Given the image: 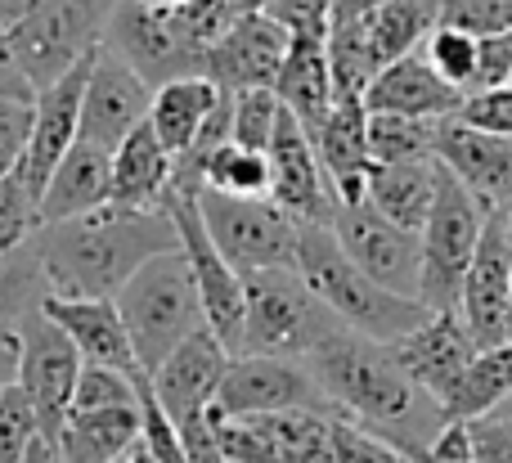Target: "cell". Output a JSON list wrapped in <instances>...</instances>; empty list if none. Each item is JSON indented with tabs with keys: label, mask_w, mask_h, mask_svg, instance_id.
<instances>
[{
	"label": "cell",
	"mask_w": 512,
	"mask_h": 463,
	"mask_svg": "<svg viewBox=\"0 0 512 463\" xmlns=\"http://www.w3.org/2000/svg\"><path fill=\"white\" fill-rule=\"evenodd\" d=\"M108 171H113V149L77 135L41 189V225L68 221V216L108 203Z\"/></svg>",
	"instance_id": "obj_25"
},
{
	"label": "cell",
	"mask_w": 512,
	"mask_h": 463,
	"mask_svg": "<svg viewBox=\"0 0 512 463\" xmlns=\"http://www.w3.org/2000/svg\"><path fill=\"white\" fill-rule=\"evenodd\" d=\"M158 207H167V216L176 221L180 252L189 257L194 279H198V293H203L207 329H212L234 356V351H239V338H243V306H248L243 275L225 261V252L216 248L212 230H207L203 212H198V189L194 185H176V180H171Z\"/></svg>",
	"instance_id": "obj_9"
},
{
	"label": "cell",
	"mask_w": 512,
	"mask_h": 463,
	"mask_svg": "<svg viewBox=\"0 0 512 463\" xmlns=\"http://www.w3.org/2000/svg\"><path fill=\"white\" fill-rule=\"evenodd\" d=\"M95 50L81 54L63 77H54L50 86H41L32 99V140H27V153H23V162H18V180L36 194V203H41V189H45V180H50L54 162L72 149V140H77L81 95H86V77H90V63H95Z\"/></svg>",
	"instance_id": "obj_17"
},
{
	"label": "cell",
	"mask_w": 512,
	"mask_h": 463,
	"mask_svg": "<svg viewBox=\"0 0 512 463\" xmlns=\"http://www.w3.org/2000/svg\"><path fill=\"white\" fill-rule=\"evenodd\" d=\"M243 338L239 351H261V356H283V360H310L351 333L324 302L319 293L301 279L297 266H274V270H252L243 275ZM234 351V356H239Z\"/></svg>",
	"instance_id": "obj_4"
},
{
	"label": "cell",
	"mask_w": 512,
	"mask_h": 463,
	"mask_svg": "<svg viewBox=\"0 0 512 463\" xmlns=\"http://www.w3.org/2000/svg\"><path fill=\"white\" fill-rule=\"evenodd\" d=\"M468 428H472V459L512 463V419L508 414H481Z\"/></svg>",
	"instance_id": "obj_45"
},
{
	"label": "cell",
	"mask_w": 512,
	"mask_h": 463,
	"mask_svg": "<svg viewBox=\"0 0 512 463\" xmlns=\"http://www.w3.org/2000/svg\"><path fill=\"white\" fill-rule=\"evenodd\" d=\"M400 455H405V450H400ZM414 463H445V459H427V455H409ZM463 463H481V459H463Z\"/></svg>",
	"instance_id": "obj_51"
},
{
	"label": "cell",
	"mask_w": 512,
	"mask_h": 463,
	"mask_svg": "<svg viewBox=\"0 0 512 463\" xmlns=\"http://www.w3.org/2000/svg\"><path fill=\"white\" fill-rule=\"evenodd\" d=\"M18 378V329H0V392Z\"/></svg>",
	"instance_id": "obj_48"
},
{
	"label": "cell",
	"mask_w": 512,
	"mask_h": 463,
	"mask_svg": "<svg viewBox=\"0 0 512 463\" xmlns=\"http://www.w3.org/2000/svg\"><path fill=\"white\" fill-rule=\"evenodd\" d=\"M436 23L459 27L468 36L512 32V0H441Z\"/></svg>",
	"instance_id": "obj_41"
},
{
	"label": "cell",
	"mask_w": 512,
	"mask_h": 463,
	"mask_svg": "<svg viewBox=\"0 0 512 463\" xmlns=\"http://www.w3.org/2000/svg\"><path fill=\"white\" fill-rule=\"evenodd\" d=\"M140 374V369H135ZM135 374H122L113 365H81L77 387H72L68 414H86V410H113V405H135Z\"/></svg>",
	"instance_id": "obj_37"
},
{
	"label": "cell",
	"mask_w": 512,
	"mask_h": 463,
	"mask_svg": "<svg viewBox=\"0 0 512 463\" xmlns=\"http://www.w3.org/2000/svg\"><path fill=\"white\" fill-rule=\"evenodd\" d=\"M279 95L274 86H252V90H234V126H230V140L243 144V149L265 153L270 149V135L279 126Z\"/></svg>",
	"instance_id": "obj_35"
},
{
	"label": "cell",
	"mask_w": 512,
	"mask_h": 463,
	"mask_svg": "<svg viewBox=\"0 0 512 463\" xmlns=\"http://www.w3.org/2000/svg\"><path fill=\"white\" fill-rule=\"evenodd\" d=\"M225 5H256V0H225Z\"/></svg>",
	"instance_id": "obj_53"
},
{
	"label": "cell",
	"mask_w": 512,
	"mask_h": 463,
	"mask_svg": "<svg viewBox=\"0 0 512 463\" xmlns=\"http://www.w3.org/2000/svg\"><path fill=\"white\" fill-rule=\"evenodd\" d=\"M117 311L126 320V333L135 342L140 369H158L194 329H203V293H198L194 266L180 248L149 257L122 288H117Z\"/></svg>",
	"instance_id": "obj_5"
},
{
	"label": "cell",
	"mask_w": 512,
	"mask_h": 463,
	"mask_svg": "<svg viewBox=\"0 0 512 463\" xmlns=\"http://www.w3.org/2000/svg\"><path fill=\"white\" fill-rule=\"evenodd\" d=\"M203 185L221 189V194H239V198H265L270 194V158L230 140L212 153V162L203 171Z\"/></svg>",
	"instance_id": "obj_34"
},
{
	"label": "cell",
	"mask_w": 512,
	"mask_h": 463,
	"mask_svg": "<svg viewBox=\"0 0 512 463\" xmlns=\"http://www.w3.org/2000/svg\"><path fill=\"white\" fill-rule=\"evenodd\" d=\"M265 158H270V198L283 212H292L297 221H310V225H333L342 198H337L324 162H319L310 131L288 108L279 113V126L270 135Z\"/></svg>",
	"instance_id": "obj_14"
},
{
	"label": "cell",
	"mask_w": 512,
	"mask_h": 463,
	"mask_svg": "<svg viewBox=\"0 0 512 463\" xmlns=\"http://www.w3.org/2000/svg\"><path fill=\"white\" fill-rule=\"evenodd\" d=\"M0 95H18V99H32V95H36V90L27 86V77H23V72H18L14 54H9L5 32H0Z\"/></svg>",
	"instance_id": "obj_46"
},
{
	"label": "cell",
	"mask_w": 512,
	"mask_h": 463,
	"mask_svg": "<svg viewBox=\"0 0 512 463\" xmlns=\"http://www.w3.org/2000/svg\"><path fill=\"white\" fill-rule=\"evenodd\" d=\"M333 419V455L337 463H409V455H400L387 437L369 432L364 423L346 419V414H328Z\"/></svg>",
	"instance_id": "obj_40"
},
{
	"label": "cell",
	"mask_w": 512,
	"mask_h": 463,
	"mask_svg": "<svg viewBox=\"0 0 512 463\" xmlns=\"http://www.w3.org/2000/svg\"><path fill=\"white\" fill-rule=\"evenodd\" d=\"M432 153L454 180L472 189L486 207L512 203V135L481 131L468 117H436Z\"/></svg>",
	"instance_id": "obj_19"
},
{
	"label": "cell",
	"mask_w": 512,
	"mask_h": 463,
	"mask_svg": "<svg viewBox=\"0 0 512 463\" xmlns=\"http://www.w3.org/2000/svg\"><path fill=\"white\" fill-rule=\"evenodd\" d=\"M409 463H414V459H409Z\"/></svg>",
	"instance_id": "obj_54"
},
{
	"label": "cell",
	"mask_w": 512,
	"mask_h": 463,
	"mask_svg": "<svg viewBox=\"0 0 512 463\" xmlns=\"http://www.w3.org/2000/svg\"><path fill=\"white\" fill-rule=\"evenodd\" d=\"M198 189V212H203L207 230H212L216 248L225 252L239 275L252 270H274V266H297V230L301 221L283 212L270 194L265 198H239L221 194V189Z\"/></svg>",
	"instance_id": "obj_7"
},
{
	"label": "cell",
	"mask_w": 512,
	"mask_h": 463,
	"mask_svg": "<svg viewBox=\"0 0 512 463\" xmlns=\"http://www.w3.org/2000/svg\"><path fill=\"white\" fill-rule=\"evenodd\" d=\"M122 463H126V459H122Z\"/></svg>",
	"instance_id": "obj_55"
},
{
	"label": "cell",
	"mask_w": 512,
	"mask_h": 463,
	"mask_svg": "<svg viewBox=\"0 0 512 463\" xmlns=\"http://www.w3.org/2000/svg\"><path fill=\"white\" fill-rule=\"evenodd\" d=\"M81 365L86 360H81L77 342L45 311H32L18 324V378L14 383L27 392V401H32L45 432H59L63 419H68V401H72Z\"/></svg>",
	"instance_id": "obj_13"
},
{
	"label": "cell",
	"mask_w": 512,
	"mask_h": 463,
	"mask_svg": "<svg viewBox=\"0 0 512 463\" xmlns=\"http://www.w3.org/2000/svg\"><path fill=\"white\" fill-rule=\"evenodd\" d=\"M113 5L117 0H41L36 9H27L14 23L0 27L27 86L32 90L50 86L81 54L104 45Z\"/></svg>",
	"instance_id": "obj_6"
},
{
	"label": "cell",
	"mask_w": 512,
	"mask_h": 463,
	"mask_svg": "<svg viewBox=\"0 0 512 463\" xmlns=\"http://www.w3.org/2000/svg\"><path fill=\"white\" fill-rule=\"evenodd\" d=\"M512 392V338L477 347L472 365L463 369V378L454 383L450 401L441 405L445 419H481V414H495L504 405V396Z\"/></svg>",
	"instance_id": "obj_30"
},
{
	"label": "cell",
	"mask_w": 512,
	"mask_h": 463,
	"mask_svg": "<svg viewBox=\"0 0 512 463\" xmlns=\"http://www.w3.org/2000/svg\"><path fill=\"white\" fill-rule=\"evenodd\" d=\"M387 351L432 401L445 405L454 383L463 378V369L477 356V338H472L459 306H441V311H432L423 324H414V329L400 333L396 342H387Z\"/></svg>",
	"instance_id": "obj_16"
},
{
	"label": "cell",
	"mask_w": 512,
	"mask_h": 463,
	"mask_svg": "<svg viewBox=\"0 0 512 463\" xmlns=\"http://www.w3.org/2000/svg\"><path fill=\"white\" fill-rule=\"evenodd\" d=\"M225 86H216L203 72H185V77H171L162 86H153V104H149V126L158 131V140L167 144L171 153H185L189 144L198 140L207 113L221 104Z\"/></svg>",
	"instance_id": "obj_28"
},
{
	"label": "cell",
	"mask_w": 512,
	"mask_h": 463,
	"mask_svg": "<svg viewBox=\"0 0 512 463\" xmlns=\"http://www.w3.org/2000/svg\"><path fill=\"white\" fill-rule=\"evenodd\" d=\"M274 95L279 104L306 126L310 135L333 108V72H328V36H288V54L274 77Z\"/></svg>",
	"instance_id": "obj_26"
},
{
	"label": "cell",
	"mask_w": 512,
	"mask_h": 463,
	"mask_svg": "<svg viewBox=\"0 0 512 463\" xmlns=\"http://www.w3.org/2000/svg\"><path fill=\"white\" fill-rule=\"evenodd\" d=\"M23 463H63V446H59V432H36L32 446H27Z\"/></svg>",
	"instance_id": "obj_47"
},
{
	"label": "cell",
	"mask_w": 512,
	"mask_h": 463,
	"mask_svg": "<svg viewBox=\"0 0 512 463\" xmlns=\"http://www.w3.org/2000/svg\"><path fill=\"white\" fill-rule=\"evenodd\" d=\"M459 117H468V122L481 126V131L512 135V81H508V86H495V90H477V95H463Z\"/></svg>",
	"instance_id": "obj_44"
},
{
	"label": "cell",
	"mask_w": 512,
	"mask_h": 463,
	"mask_svg": "<svg viewBox=\"0 0 512 463\" xmlns=\"http://www.w3.org/2000/svg\"><path fill=\"white\" fill-rule=\"evenodd\" d=\"M149 104H153V86L104 41L95 50V63H90L77 135L104 144V149H117V140L149 117Z\"/></svg>",
	"instance_id": "obj_18"
},
{
	"label": "cell",
	"mask_w": 512,
	"mask_h": 463,
	"mask_svg": "<svg viewBox=\"0 0 512 463\" xmlns=\"http://www.w3.org/2000/svg\"><path fill=\"white\" fill-rule=\"evenodd\" d=\"M463 90H454L436 68L427 63L423 45L400 54L396 63L378 68V77L364 90V108L369 113H400V117H450L459 113Z\"/></svg>",
	"instance_id": "obj_23"
},
{
	"label": "cell",
	"mask_w": 512,
	"mask_h": 463,
	"mask_svg": "<svg viewBox=\"0 0 512 463\" xmlns=\"http://www.w3.org/2000/svg\"><path fill=\"white\" fill-rule=\"evenodd\" d=\"M495 414H508V419H512V392L504 396V405H499V410H495Z\"/></svg>",
	"instance_id": "obj_52"
},
{
	"label": "cell",
	"mask_w": 512,
	"mask_h": 463,
	"mask_svg": "<svg viewBox=\"0 0 512 463\" xmlns=\"http://www.w3.org/2000/svg\"><path fill=\"white\" fill-rule=\"evenodd\" d=\"M274 410H324L315 374L306 360L261 356V351H239L230 356L216 387L212 414L216 419H248V414H274Z\"/></svg>",
	"instance_id": "obj_10"
},
{
	"label": "cell",
	"mask_w": 512,
	"mask_h": 463,
	"mask_svg": "<svg viewBox=\"0 0 512 463\" xmlns=\"http://www.w3.org/2000/svg\"><path fill=\"white\" fill-rule=\"evenodd\" d=\"M176 176V153L158 140V131L144 117L135 131H126L113 149V171H108V203L122 207H158Z\"/></svg>",
	"instance_id": "obj_24"
},
{
	"label": "cell",
	"mask_w": 512,
	"mask_h": 463,
	"mask_svg": "<svg viewBox=\"0 0 512 463\" xmlns=\"http://www.w3.org/2000/svg\"><path fill=\"white\" fill-rule=\"evenodd\" d=\"M297 270L319 293V302H324L346 329L364 333V338H373V342H396L400 333H409L414 324H423L427 315H432V306H427L423 297L391 293L378 279L364 275V270L346 257L342 243H337L333 225L301 221Z\"/></svg>",
	"instance_id": "obj_3"
},
{
	"label": "cell",
	"mask_w": 512,
	"mask_h": 463,
	"mask_svg": "<svg viewBox=\"0 0 512 463\" xmlns=\"http://www.w3.org/2000/svg\"><path fill=\"white\" fill-rule=\"evenodd\" d=\"M140 441V405L68 414L59 428L63 463H122Z\"/></svg>",
	"instance_id": "obj_29"
},
{
	"label": "cell",
	"mask_w": 512,
	"mask_h": 463,
	"mask_svg": "<svg viewBox=\"0 0 512 463\" xmlns=\"http://www.w3.org/2000/svg\"><path fill=\"white\" fill-rule=\"evenodd\" d=\"M432 131H436V117L369 113V158L373 162L436 158V153H432Z\"/></svg>",
	"instance_id": "obj_33"
},
{
	"label": "cell",
	"mask_w": 512,
	"mask_h": 463,
	"mask_svg": "<svg viewBox=\"0 0 512 463\" xmlns=\"http://www.w3.org/2000/svg\"><path fill=\"white\" fill-rule=\"evenodd\" d=\"M436 14H441V0H382V5L364 9V36H369L373 63L387 68L400 54L418 50L427 41V32L436 27Z\"/></svg>",
	"instance_id": "obj_31"
},
{
	"label": "cell",
	"mask_w": 512,
	"mask_h": 463,
	"mask_svg": "<svg viewBox=\"0 0 512 463\" xmlns=\"http://www.w3.org/2000/svg\"><path fill=\"white\" fill-rule=\"evenodd\" d=\"M45 297H50V279H45L36 239H27L23 248L0 257V329H18L32 311H41Z\"/></svg>",
	"instance_id": "obj_32"
},
{
	"label": "cell",
	"mask_w": 512,
	"mask_h": 463,
	"mask_svg": "<svg viewBox=\"0 0 512 463\" xmlns=\"http://www.w3.org/2000/svg\"><path fill=\"white\" fill-rule=\"evenodd\" d=\"M36 432H41V419H36L32 401L18 383H9L0 392V463H23Z\"/></svg>",
	"instance_id": "obj_39"
},
{
	"label": "cell",
	"mask_w": 512,
	"mask_h": 463,
	"mask_svg": "<svg viewBox=\"0 0 512 463\" xmlns=\"http://www.w3.org/2000/svg\"><path fill=\"white\" fill-rule=\"evenodd\" d=\"M373 5H382V0H337L333 14H364V9H373Z\"/></svg>",
	"instance_id": "obj_49"
},
{
	"label": "cell",
	"mask_w": 512,
	"mask_h": 463,
	"mask_svg": "<svg viewBox=\"0 0 512 463\" xmlns=\"http://www.w3.org/2000/svg\"><path fill=\"white\" fill-rule=\"evenodd\" d=\"M512 81V32H495V36H477V72H472L468 95L477 90H495Z\"/></svg>",
	"instance_id": "obj_43"
},
{
	"label": "cell",
	"mask_w": 512,
	"mask_h": 463,
	"mask_svg": "<svg viewBox=\"0 0 512 463\" xmlns=\"http://www.w3.org/2000/svg\"><path fill=\"white\" fill-rule=\"evenodd\" d=\"M324 392L328 414L364 423L369 432L387 437L396 450H414L441 432V401L423 392L405 369L391 360L387 342H373L364 333H342L324 351L306 360Z\"/></svg>",
	"instance_id": "obj_2"
},
{
	"label": "cell",
	"mask_w": 512,
	"mask_h": 463,
	"mask_svg": "<svg viewBox=\"0 0 512 463\" xmlns=\"http://www.w3.org/2000/svg\"><path fill=\"white\" fill-rule=\"evenodd\" d=\"M50 293L59 297H117V288L149 257L180 248L167 207L99 203L68 221H50L32 234Z\"/></svg>",
	"instance_id": "obj_1"
},
{
	"label": "cell",
	"mask_w": 512,
	"mask_h": 463,
	"mask_svg": "<svg viewBox=\"0 0 512 463\" xmlns=\"http://www.w3.org/2000/svg\"><path fill=\"white\" fill-rule=\"evenodd\" d=\"M436 180H441V162L436 158L373 162L369 185H364V203H373L387 221L405 225V230H423L436 203Z\"/></svg>",
	"instance_id": "obj_27"
},
{
	"label": "cell",
	"mask_w": 512,
	"mask_h": 463,
	"mask_svg": "<svg viewBox=\"0 0 512 463\" xmlns=\"http://www.w3.org/2000/svg\"><path fill=\"white\" fill-rule=\"evenodd\" d=\"M36 230H41V203L14 171V176L0 180V257L23 248Z\"/></svg>",
	"instance_id": "obj_38"
},
{
	"label": "cell",
	"mask_w": 512,
	"mask_h": 463,
	"mask_svg": "<svg viewBox=\"0 0 512 463\" xmlns=\"http://www.w3.org/2000/svg\"><path fill=\"white\" fill-rule=\"evenodd\" d=\"M333 234L346 257L382 288L405 297L423 293V230L387 221L373 203H342L333 216Z\"/></svg>",
	"instance_id": "obj_11"
},
{
	"label": "cell",
	"mask_w": 512,
	"mask_h": 463,
	"mask_svg": "<svg viewBox=\"0 0 512 463\" xmlns=\"http://www.w3.org/2000/svg\"><path fill=\"white\" fill-rule=\"evenodd\" d=\"M423 54H427V63L436 68V77H445L454 90L468 95L472 72H477V36L459 32V27L436 23L432 32H427V41H423Z\"/></svg>",
	"instance_id": "obj_36"
},
{
	"label": "cell",
	"mask_w": 512,
	"mask_h": 463,
	"mask_svg": "<svg viewBox=\"0 0 512 463\" xmlns=\"http://www.w3.org/2000/svg\"><path fill=\"white\" fill-rule=\"evenodd\" d=\"M486 216H490V207L481 203L463 180H454L450 171L441 167L432 216H427V225H423V293H418L432 311L459 306L463 275H468L472 252H477V243H481Z\"/></svg>",
	"instance_id": "obj_8"
},
{
	"label": "cell",
	"mask_w": 512,
	"mask_h": 463,
	"mask_svg": "<svg viewBox=\"0 0 512 463\" xmlns=\"http://www.w3.org/2000/svg\"><path fill=\"white\" fill-rule=\"evenodd\" d=\"M41 311L77 342L81 360H90V365H113V369H122V374H135V369H140L135 342H131V333H126V320H122L113 297H59V293H50L41 302Z\"/></svg>",
	"instance_id": "obj_21"
},
{
	"label": "cell",
	"mask_w": 512,
	"mask_h": 463,
	"mask_svg": "<svg viewBox=\"0 0 512 463\" xmlns=\"http://www.w3.org/2000/svg\"><path fill=\"white\" fill-rule=\"evenodd\" d=\"M32 99L0 95V180L14 176L27 153V140H32Z\"/></svg>",
	"instance_id": "obj_42"
},
{
	"label": "cell",
	"mask_w": 512,
	"mask_h": 463,
	"mask_svg": "<svg viewBox=\"0 0 512 463\" xmlns=\"http://www.w3.org/2000/svg\"><path fill=\"white\" fill-rule=\"evenodd\" d=\"M459 311L477 347L512 338V203L490 207L472 266L463 275Z\"/></svg>",
	"instance_id": "obj_12"
},
{
	"label": "cell",
	"mask_w": 512,
	"mask_h": 463,
	"mask_svg": "<svg viewBox=\"0 0 512 463\" xmlns=\"http://www.w3.org/2000/svg\"><path fill=\"white\" fill-rule=\"evenodd\" d=\"M126 463H158V459H153V455H149V450H144V446H140V441H135V450H131V455H126Z\"/></svg>",
	"instance_id": "obj_50"
},
{
	"label": "cell",
	"mask_w": 512,
	"mask_h": 463,
	"mask_svg": "<svg viewBox=\"0 0 512 463\" xmlns=\"http://www.w3.org/2000/svg\"><path fill=\"white\" fill-rule=\"evenodd\" d=\"M225 365H230V347L203 324V329H194L158 369H153L149 383H153V392H158L162 410H167L176 423H185V419H194V414L212 410Z\"/></svg>",
	"instance_id": "obj_20"
},
{
	"label": "cell",
	"mask_w": 512,
	"mask_h": 463,
	"mask_svg": "<svg viewBox=\"0 0 512 463\" xmlns=\"http://www.w3.org/2000/svg\"><path fill=\"white\" fill-rule=\"evenodd\" d=\"M288 54V27L274 14H265L261 0L243 5L230 23L221 27L203 54V77H212L225 90H252V86H274Z\"/></svg>",
	"instance_id": "obj_15"
},
{
	"label": "cell",
	"mask_w": 512,
	"mask_h": 463,
	"mask_svg": "<svg viewBox=\"0 0 512 463\" xmlns=\"http://www.w3.org/2000/svg\"><path fill=\"white\" fill-rule=\"evenodd\" d=\"M315 153L324 162L328 180H333L342 203H364V185H369V108L360 95H337L319 131L310 135Z\"/></svg>",
	"instance_id": "obj_22"
}]
</instances>
